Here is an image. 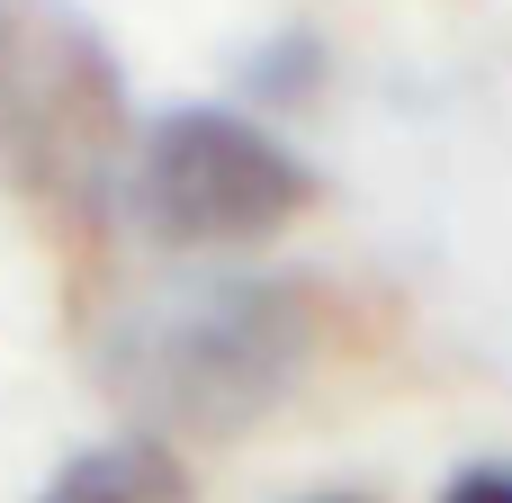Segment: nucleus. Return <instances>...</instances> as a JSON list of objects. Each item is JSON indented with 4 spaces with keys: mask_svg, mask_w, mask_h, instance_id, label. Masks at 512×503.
<instances>
[{
    "mask_svg": "<svg viewBox=\"0 0 512 503\" xmlns=\"http://www.w3.org/2000/svg\"><path fill=\"white\" fill-rule=\"evenodd\" d=\"M441 503H512V468H459Z\"/></svg>",
    "mask_w": 512,
    "mask_h": 503,
    "instance_id": "39448f33",
    "label": "nucleus"
},
{
    "mask_svg": "<svg viewBox=\"0 0 512 503\" xmlns=\"http://www.w3.org/2000/svg\"><path fill=\"white\" fill-rule=\"evenodd\" d=\"M315 351V297L306 279H180L117 315L108 333V387L153 441H234L252 432Z\"/></svg>",
    "mask_w": 512,
    "mask_h": 503,
    "instance_id": "f257e3e1",
    "label": "nucleus"
},
{
    "mask_svg": "<svg viewBox=\"0 0 512 503\" xmlns=\"http://www.w3.org/2000/svg\"><path fill=\"white\" fill-rule=\"evenodd\" d=\"M36 503H189V468H180L171 441H153V432H117V441L72 450V459L45 477V495H36Z\"/></svg>",
    "mask_w": 512,
    "mask_h": 503,
    "instance_id": "20e7f679",
    "label": "nucleus"
},
{
    "mask_svg": "<svg viewBox=\"0 0 512 503\" xmlns=\"http://www.w3.org/2000/svg\"><path fill=\"white\" fill-rule=\"evenodd\" d=\"M306 503H351V495H306Z\"/></svg>",
    "mask_w": 512,
    "mask_h": 503,
    "instance_id": "423d86ee",
    "label": "nucleus"
},
{
    "mask_svg": "<svg viewBox=\"0 0 512 503\" xmlns=\"http://www.w3.org/2000/svg\"><path fill=\"white\" fill-rule=\"evenodd\" d=\"M126 216L171 252H234L315 207V171L243 108H162L126 153Z\"/></svg>",
    "mask_w": 512,
    "mask_h": 503,
    "instance_id": "7ed1b4c3",
    "label": "nucleus"
},
{
    "mask_svg": "<svg viewBox=\"0 0 512 503\" xmlns=\"http://www.w3.org/2000/svg\"><path fill=\"white\" fill-rule=\"evenodd\" d=\"M126 90L99 36L54 0H0V162L63 216L126 189Z\"/></svg>",
    "mask_w": 512,
    "mask_h": 503,
    "instance_id": "f03ea898",
    "label": "nucleus"
}]
</instances>
